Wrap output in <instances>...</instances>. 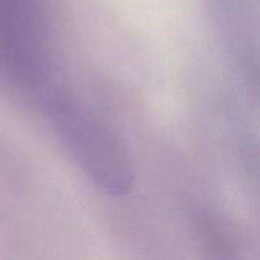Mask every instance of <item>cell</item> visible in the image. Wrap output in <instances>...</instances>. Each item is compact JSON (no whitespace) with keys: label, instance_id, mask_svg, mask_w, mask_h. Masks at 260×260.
Listing matches in <instances>:
<instances>
[{"label":"cell","instance_id":"6da1fadb","mask_svg":"<svg viewBox=\"0 0 260 260\" xmlns=\"http://www.w3.org/2000/svg\"><path fill=\"white\" fill-rule=\"evenodd\" d=\"M37 107L94 187L110 197L129 193L133 161L116 134L87 105L55 82Z\"/></svg>","mask_w":260,"mask_h":260},{"label":"cell","instance_id":"7a4b0ae2","mask_svg":"<svg viewBox=\"0 0 260 260\" xmlns=\"http://www.w3.org/2000/svg\"><path fill=\"white\" fill-rule=\"evenodd\" d=\"M41 0H0V78L26 81L47 67Z\"/></svg>","mask_w":260,"mask_h":260},{"label":"cell","instance_id":"3957f363","mask_svg":"<svg viewBox=\"0 0 260 260\" xmlns=\"http://www.w3.org/2000/svg\"><path fill=\"white\" fill-rule=\"evenodd\" d=\"M190 224L195 238L212 256L218 259H233L236 256L232 236L209 210L195 207L190 213Z\"/></svg>","mask_w":260,"mask_h":260},{"label":"cell","instance_id":"277c9868","mask_svg":"<svg viewBox=\"0 0 260 260\" xmlns=\"http://www.w3.org/2000/svg\"><path fill=\"white\" fill-rule=\"evenodd\" d=\"M238 149L250 186L260 201V143L254 136L242 129L238 134Z\"/></svg>","mask_w":260,"mask_h":260},{"label":"cell","instance_id":"5b68a950","mask_svg":"<svg viewBox=\"0 0 260 260\" xmlns=\"http://www.w3.org/2000/svg\"><path fill=\"white\" fill-rule=\"evenodd\" d=\"M244 76L260 102V55H250L244 61Z\"/></svg>","mask_w":260,"mask_h":260}]
</instances>
